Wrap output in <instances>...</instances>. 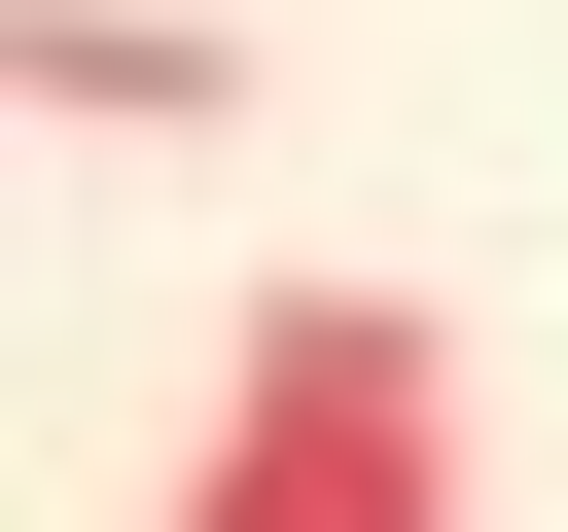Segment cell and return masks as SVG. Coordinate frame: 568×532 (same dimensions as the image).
<instances>
[{"label":"cell","mask_w":568,"mask_h":532,"mask_svg":"<svg viewBox=\"0 0 568 532\" xmlns=\"http://www.w3.org/2000/svg\"><path fill=\"white\" fill-rule=\"evenodd\" d=\"M142 532H497L462 319H426V284H355V248H284V284L213 319V426H178V497H142Z\"/></svg>","instance_id":"6da1fadb"},{"label":"cell","mask_w":568,"mask_h":532,"mask_svg":"<svg viewBox=\"0 0 568 532\" xmlns=\"http://www.w3.org/2000/svg\"><path fill=\"white\" fill-rule=\"evenodd\" d=\"M0 71H36V142H248V35L213 0H36Z\"/></svg>","instance_id":"7a4b0ae2"}]
</instances>
